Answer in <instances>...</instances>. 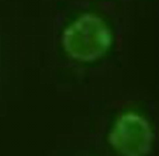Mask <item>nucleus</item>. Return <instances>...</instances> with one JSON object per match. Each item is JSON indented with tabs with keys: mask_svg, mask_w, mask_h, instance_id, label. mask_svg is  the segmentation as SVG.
<instances>
[{
	"mask_svg": "<svg viewBox=\"0 0 159 156\" xmlns=\"http://www.w3.org/2000/svg\"><path fill=\"white\" fill-rule=\"evenodd\" d=\"M63 45L71 57L89 62L106 54L111 45V34L103 20L86 14L67 27Z\"/></svg>",
	"mask_w": 159,
	"mask_h": 156,
	"instance_id": "nucleus-1",
	"label": "nucleus"
},
{
	"mask_svg": "<svg viewBox=\"0 0 159 156\" xmlns=\"http://www.w3.org/2000/svg\"><path fill=\"white\" fill-rule=\"evenodd\" d=\"M109 140L121 156H145L151 148L152 130L143 116L129 112L116 120Z\"/></svg>",
	"mask_w": 159,
	"mask_h": 156,
	"instance_id": "nucleus-2",
	"label": "nucleus"
}]
</instances>
